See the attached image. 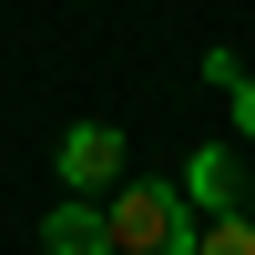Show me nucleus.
Here are the masks:
<instances>
[{"label":"nucleus","mask_w":255,"mask_h":255,"mask_svg":"<svg viewBox=\"0 0 255 255\" xmlns=\"http://www.w3.org/2000/svg\"><path fill=\"white\" fill-rule=\"evenodd\" d=\"M102 225H113V255H194V194L174 184H113L102 194Z\"/></svg>","instance_id":"1"},{"label":"nucleus","mask_w":255,"mask_h":255,"mask_svg":"<svg viewBox=\"0 0 255 255\" xmlns=\"http://www.w3.org/2000/svg\"><path fill=\"white\" fill-rule=\"evenodd\" d=\"M123 184V123H72L61 133V194H113Z\"/></svg>","instance_id":"2"},{"label":"nucleus","mask_w":255,"mask_h":255,"mask_svg":"<svg viewBox=\"0 0 255 255\" xmlns=\"http://www.w3.org/2000/svg\"><path fill=\"white\" fill-rule=\"evenodd\" d=\"M41 255H113V225H102V194H72L41 215Z\"/></svg>","instance_id":"3"},{"label":"nucleus","mask_w":255,"mask_h":255,"mask_svg":"<svg viewBox=\"0 0 255 255\" xmlns=\"http://www.w3.org/2000/svg\"><path fill=\"white\" fill-rule=\"evenodd\" d=\"M184 194H194L204 215H225V204H245V174H235V153H225V143H204V153L184 163Z\"/></svg>","instance_id":"4"},{"label":"nucleus","mask_w":255,"mask_h":255,"mask_svg":"<svg viewBox=\"0 0 255 255\" xmlns=\"http://www.w3.org/2000/svg\"><path fill=\"white\" fill-rule=\"evenodd\" d=\"M194 255H255V215H245V204L204 215V225H194Z\"/></svg>","instance_id":"5"},{"label":"nucleus","mask_w":255,"mask_h":255,"mask_svg":"<svg viewBox=\"0 0 255 255\" xmlns=\"http://www.w3.org/2000/svg\"><path fill=\"white\" fill-rule=\"evenodd\" d=\"M225 102H235V123L255 133V72H235V82H225Z\"/></svg>","instance_id":"6"},{"label":"nucleus","mask_w":255,"mask_h":255,"mask_svg":"<svg viewBox=\"0 0 255 255\" xmlns=\"http://www.w3.org/2000/svg\"><path fill=\"white\" fill-rule=\"evenodd\" d=\"M245 215H255V174H245Z\"/></svg>","instance_id":"7"}]
</instances>
